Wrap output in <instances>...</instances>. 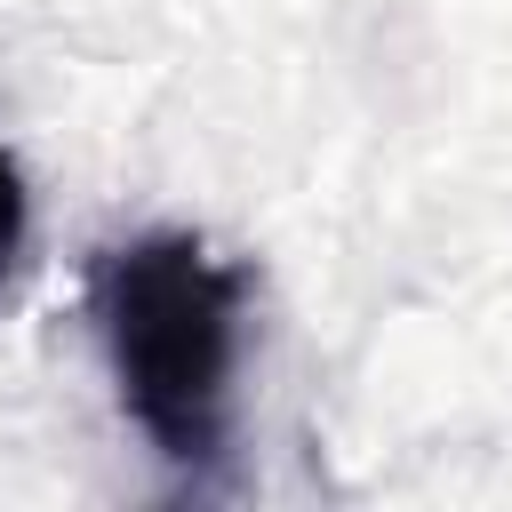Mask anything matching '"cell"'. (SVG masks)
<instances>
[{"label":"cell","instance_id":"obj_2","mask_svg":"<svg viewBox=\"0 0 512 512\" xmlns=\"http://www.w3.org/2000/svg\"><path fill=\"white\" fill-rule=\"evenodd\" d=\"M24 232H32V192H24V168L0 152V288H8L16 256H24Z\"/></svg>","mask_w":512,"mask_h":512},{"label":"cell","instance_id":"obj_1","mask_svg":"<svg viewBox=\"0 0 512 512\" xmlns=\"http://www.w3.org/2000/svg\"><path fill=\"white\" fill-rule=\"evenodd\" d=\"M256 272L200 232H136L88 264V304L112 352L128 424L184 488H216L232 464V376Z\"/></svg>","mask_w":512,"mask_h":512}]
</instances>
